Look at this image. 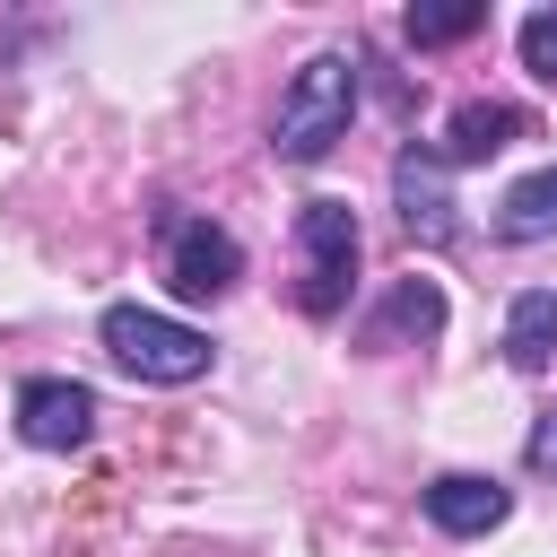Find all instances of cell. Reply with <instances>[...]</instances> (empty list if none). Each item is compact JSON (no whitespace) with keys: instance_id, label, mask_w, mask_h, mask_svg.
Returning <instances> with one entry per match:
<instances>
[{"instance_id":"cell-4","label":"cell","mask_w":557,"mask_h":557,"mask_svg":"<svg viewBox=\"0 0 557 557\" xmlns=\"http://www.w3.org/2000/svg\"><path fill=\"white\" fill-rule=\"evenodd\" d=\"M17 435H26L35 453H78V444L96 435V392L70 383V374H35V383H17Z\"/></svg>"},{"instance_id":"cell-3","label":"cell","mask_w":557,"mask_h":557,"mask_svg":"<svg viewBox=\"0 0 557 557\" xmlns=\"http://www.w3.org/2000/svg\"><path fill=\"white\" fill-rule=\"evenodd\" d=\"M296 252H305L296 305H305L313 322H331V313L348 305V278H357V209H348V200H305V209H296Z\"/></svg>"},{"instance_id":"cell-12","label":"cell","mask_w":557,"mask_h":557,"mask_svg":"<svg viewBox=\"0 0 557 557\" xmlns=\"http://www.w3.org/2000/svg\"><path fill=\"white\" fill-rule=\"evenodd\" d=\"M479 26H487V9H479V0H435V9H409V17H400V35H409L418 52L461 44V35H479Z\"/></svg>"},{"instance_id":"cell-10","label":"cell","mask_w":557,"mask_h":557,"mask_svg":"<svg viewBox=\"0 0 557 557\" xmlns=\"http://www.w3.org/2000/svg\"><path fill=\"white\" fill-rule=\"evenodd\" d=\"M548 357H557V287H522L513 313H505V366L540 374Z\"/></svg>"},{"instance_id":"cell-2","label":"cell","mask_w":557,"mask_h":557,"mask_svg":"<svg viewBox=\"0 0 557 557\" xmlns=\"http://www.w3.org/2000/svg\"><path fill=\"white\" fill-rule=\"evenodd\" d=\"M96 339H104V357H113L122 374H139V383H200L209 357H218L209 331H191V322H174V313H148V305H104Z\"/></svg>"},{"instance_id":"cell-8","label":"cell","mask_w":557,"mask_h":557,"mask_svg":"<svg viewBox=\"0 0 557 557\" xmlns=\"http://www.w3.org/2000/svg\"><path fill=\"white\" fill-rule=\"evenodd\" d=\"M513 139H531V113L522 104H496V96H479V104H461L453 122H444V165H487L496 148H513Z\"/></svg>"},{"instance_id":"cell-13","label":"cell","mask_w":557,"mask_h":557,"mask_svg":"<svg viewBox=\"0 0 557 557\" xmlns=\"http://www.w3.org/2000/svg\"><path fill=\"white\" fill-rule=\"evenodd\" d=\"M522 70L557 87V9H531L522 17Z\"/></svg>"},{"instance_id":"cell-14","label":"cell","mask_w":557,"mask_h":557,"mask_svg":"<svg viewBox=\"0 0 557 557\" xmlns=\"http://www.w3.org/2000/svg\"><path fill=\"white\" fill-rule=\"evenodd\" d=\"M522 461H531V479H557V409H540V418H531Z\"/></svg>"},{"instance_id":"cell-5","label":"cell","mask_w":557,"mask_h":557,"mask_svg":"<svg viewBox=\"0 0 557 557\" xmlns=\"http://www.w3.org/2000/svg\"><path fill=\"white\" fill-rule=\"evenodd\" d=\"M165 278H174V296L209 305V296H226V287L244 278V244H235L226 226H209V218H174V244H165Z\"/></svg>"},{"instance_id":"cell-6","label":"cell","mask_w":557,"mask_h":557,"mask_svg":"<svg viewBox=\"0 0 557 557\" xmlns=\"http://www.w3.org/2000/svg\"><path fill=\"white\" fill-rule=\"evenodd\" d=\"M392 200H400L409 244H453V235H461L453 191H444V157H435V148H400V157H392Z\"/></svg>"},{"instance_id":"cell-7","label":"cell","mask_w":557,"mask_h":557,"mask_svg":"<svg viewBox=\"0 0 557 557\" xmlns=\"http://www.w3.org/2000/svg\"><path fill=\"white\" fill-rule=\"evenodd\" d=\"M513 513V496L496 487V479H479V470H444L435 487H426V522L444 531V540H479V531H496Z\"/></svg>"},{"instance_id":"cell-9","label":"cell","mask_w":557,"mask_h":557,"mask_svg":"<svg viewBox=\"0 0 557 557\" xmlns=\"http://www.w3.org/2000/svg\"><path fill=\"white\" fill-rule=\"evenodd\" d=\"M444 331V287L435 278H400L383 296V313L366 322V348H392V339H435Z\"/></svg>"},{"instance_id":"cell-11","label":"cell","mask_w":557,"mask_h":557,"mask_svg":"<svg viewBox=\"0 0 557 557\" xmlns=\"http://www.w3.org/2000/svg\"><path fill=\"white\" fill-rule=\"evenodd\" d=\"M496 235H505V244H540V235H557V165L522 174V183L496 200Z\"/></svg>"},{"instance_id":"cell-1","label":"cell","mask_w":557,"mask_h":557,"mask_svg":"<svg viewBox=\"0 0 557 557\" xmlns=\"http://www.w3.org/2000/svg\"><path fill=\"white\" fill-rule=\"evenodd\" d=\"M348 122H357V61H348V52H313V61L287 78V96H278L270 148H278L287 165H322V157L348 139Z\"/></svg>"}]
</instances>
